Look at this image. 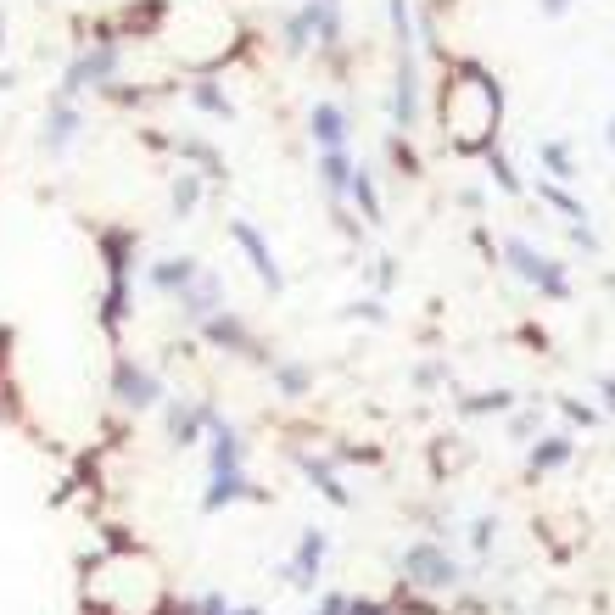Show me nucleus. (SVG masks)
<instances>
[{
    "label": "nucleus",
    "instance_id": "dca6fc26",
    "mask_svg": "<svg viewBox=\"0 0 615 615\" xmlns=\"http://www.w3.org/2000/svg\"><path fill=\"white\" fill-rule=\"evenodd\" d=\"M308 28H313V40L319 45H336L341 40V17H336V6H331V0H308Z\"/></svg>",
    "mask_w": 615,
    "mask_h": 615
},
{
    "label": "nucleus",
    "instance_id": "f03ea898",
    "mask_svg": "<svg viewBox=\"0 0 615 615\" xmlns=\"http://www.w3.org/2000/svg\"><path fill=\"white\" fill-rule=\"evenodd\" d=\"M112 398L123 408H157L163 403V380H157L146 364H135V359H118L112 364Z\"/></svg>",
    "mask_w": 615,
    "mask_h": 615
},
{
    "label": "nucleus",
    "instance_id": "72a5a7b5",
    "mask_svg": "<svg viewBox=\"0 0 615 615\" xmlns=\"http://www.w3.org/2000/svg\"><path fill=\"white\" fill-rule=\"evenodd\" d=\"M347 615H386L380 604H347Z\"/></svg>",
    "mask_w": 615,
    "mask_h": 615
},
{
    "label": "nucleus",
    "instance_id": "c9c22d12",
    "mask_svg": "<svg viewBox=\"0 0 615 615\" xmlns=\"http://www.w3.org/2000/svg\"><path fill=\"white\" fill-rule=\"evenodd\" d=\"M610 146H615V118H610Z\"/></svg>",
    "mask_w": 615,
    "mask_h": 615
},
{
    "label": "nucleus",
    "instance_id": "412c9836",
    "mask_svg": "<svg viewBox=\"0 0 615 615\" xmlns=\"http://www.w3.org/2000/svg\"><path fill=\"white\" fill-rule=\"evenodd\" d=\"M174 146H179V157H190V163H202V179H218V174H224V163H218V151H213L207 140H197V135H179Z\"/></svg>",
    "mask_w": 615,
    "mask_h": 615
},
{
    "label": "nucleus",
    "instance_id": "4468645a",
    "mask_svg": "<svg viewBox=\"0 0 615 615\" xmlns=\"http://www.w3.org/2000/svg\"><path fill=\"white\" fill-rule=\"evenodd\" d=\"M235 498H264V493H257L241 470H224V476H213V487L202 493V509H207V514H218L224 504H235Z\"/></svg>",
    "mask_w": 615,
    "mask_h": 615
},
{
    "label": "nucleus",
    "instance_id": "2f4dec72",
    "mask_svg": "<svg viewBox=\"0 0 615 615\" xmlns=\"http://www.w3.org/2000/svg\"><path fill=\"white\" fill-rule=\"evenodd\" d=\"M313 615H347V599H341V593H331V599H325V604H319Z\"/></svg>",
    "mask_w": 615,
    "mask_h": 615
},
{
    "label": "nucleus",
    "instance_id": "473e14b6",
    "mask_svg": "<svg viewBox=\"0 0 615 615\" xmlns=\"http://www.w3.org/2000/svg\"><path fill=\"white\" fill-rule=\"evenodd\" d=\"M565 6H571V0H543V17H560Z\"/></svg>",
    "mask_w": 615,
    "mask_h": 615
},
{
    "label": "nucleus",
    "instance_id": "423d86ee",
    "mask_svg": "<svg viewBox=\"0 0 615 615\" xmlns=\"http://www.w3.org/2000/svg\"><path fill=\"white\" fill-rule=\"evenodd\" d=\"M179 319H190V325H202V319H213L218 308H224V280L213 274V269H202L197 280H190L185 291H179Z\"/></svg>",
    "mask_w": 615,
    "mask_h": 615
},
{
    "label": "nucleus",
    "instance_id": "4be33fe9",
    "mask_svg": "<svg viewBox=\"0 0 615 615\" xmlns=\"http://www.w3.org/2000/svg\"><path fill=\"white\" fill-rule=\"evenodd\" d=\"M197 207H202V174H190V168H185V174L174 179V213L190 218Z\"/></svg>",
    "mask_w": 615,
    "mask_h": 615
},
{
    "label": "nucleus",
    "instance_id": "6e6552de",
    "mask_svg": "<svg viewBox=\"0 0 615 615\" xmlns=\"http://www.w3.org/2000/svg\"><path fill=\"white\" fill-rule=\"evenodd\" d=\"M197 331H202V336H207L213 347H230V352H246V359H264V347H257V336H252V331L241 325L235 313H224V308H218L213 319H202Z\"/></svg>",
    "mask_w": 615,
    "mask_h": 615
},
{
    "label": "nucleus",
    "instance_id": "ddd939ff",
    "mask_svg": "<svg viewBox=\"0 0 615 615\" xmlns=\"http://www.w3.org/2000/svg\"><path fill=\"white\" fill-rule=\"evenodd\" d=\"M325 548H331V537H325V532H303L297 554H291V565H285V581H297V588H313V576H319V560H325Z\"/></svg>",
    "mask_w": 615,
    "mask_h": 615
},
{
    "label": "nucleus",
    "instance_id": "cd10ccee",
    "mask_svg": "<svg viewBox=\"0 0 615 615\" xmlns=\"http://www.w3.org/2000/svg\"><path fill=\"white\" fill-rule=\"evenodd\" d=\"M493 408L504 414V408H509V392H481V398L465 403V414H493Z\"/></svg>",
    "mask_w": 615,
    "mask_h": 615
},
{
    "label": "nucleus",
    "instance_id": "7ed1b4c3",
    "mask_svg": "<svg viewBox=\"0 0 615 615\" xmlns=\"http://www.w3.org/2000/svg\"><path fill=\"white\" fill-rule=\"evenodd\" d=\"M403 571H408V581H419V588H453V581L465 576L459 560H447L437 543H414L403 554Z\"/></svg>",
    "mask_w": 615,
    "mask_h": 615
},
{
    "label": "nucleus",
    "instance_id": "20e7f679",
    "mask_svg": "<svg viewBox=\"0 0 615 615\" xmlns=\"http://www.w3.org/2000/svg\"><path fill=\"white\" fill-rule=\"evenodd\" d=\"M230 241L246 252V264L257 269V280H264L269 291H280V285H285V274H280V264H274V252H269V241H264V230H257V224L230 218Z\"/></svg>",
    "mask_w": 615,
    "mask_h": 615
},
{
    "label": "nucleus",
    "instance_id": "9d476101",
    "mask_svg": "<svg viewBox=\"0 0 615 615\" xmlns=\"http://www.w3.org/2000/svg\"><path fill=\"white\" fill-rule=\"evenodd\" d=\"M197 274H202L197 257H157V264L146 269V285H151V291H163V297H179V291L197 280Z\"/></svg>",
    "mask_w": 615,
    "mask_h": 615
},
{
    "label": "nucleus",
    "instance_id": "f3484780",
    "mask_svg": "<svg viewBox=\"0 0 615 615\" xmlns=\"http://www.w3.org/2000/svg\"><path fill=\"white\" fill-rule=\"evenodd\" d=\"M274 386H280V398H308L313 370L297 364V359H280V364H274Z\"/></svg>",
    "mask_w": 615,
    "mask_h": 615
},
{
    "label": "nucleus",
    "instance_id": "1a4fd4ad",
    "mask_svg": "<svg viewBox=\"0 0 615 615\" xmlns=\"http://www.w3.org/2000/svg\"><path fill=\"white\" fill-rule=\"evenodd\" d=\"M392 118H398V129H414V118H419V68H414V45H403V62H398Z\"/></svg>",
    "mask_w": 615,
    "mask_h": 615
},
{
    "label": "nucleus",
    "instance_id": "2eb2a0df",
    "mask_svg": "<svg viewBox=\"0 0 615 615\" xmlns=\"http://www.w3.org/2000/svg\"><path fill=\"white\" fill-rule=\"evenodd\" d=\"M319 179H325L331 197H347L352 190V157L347 151H319Z\"/></svg>",
    "mask_w": 615,
    "mask_h": 615
},
{
    "label": "nucleus",
    "instance_id": "39448f33",
    "mask_svg": "<svg viewBox=\"0 0 615 615\" xmlns=\"http://www.w3.org/2000/svg\"><path fill=\"white\" fill-rule=\"evenodd\" d=\"M79 129H84V112H79V101L68 90H56L51 95V112H45V151L51 157H62L73 140H79Z\"/></svg>",
    "mask_w": 615,
    "mask_h": 615
},
{
    "label": "nucleus",
    "instance_id": "a211bd4d",
    "mask_svg": "<svg viewBox=\"0 0 615 615\" xmlns=\"http://www.w3.org/2000/svg\"><path fill=\"white\" fill-rule=\"evenodd\" d=\"M297 465H303V476H308V481H313V487H319V493H325L331 504H341V509L352 504V498H347V487H341V481H336V470H331V465H319V459H308V453H303V459H297Z\"/></svg>",
    "mask_w": 615,
    "mask_h": 615
},
{
    "label": "nucleus",
    "instance_id": "f704fd0d",
    "mask_svg": "<svg viewBox=\"0 0 615 615\" xmlns=\"http://www.w3.org/2000/svg\"><path fill=\"white\" fill-rule=\"evenodd\" d=\"M604 398H610V414H615V375H604Z\"/></svg>",
    "mask_w": 615,
    "mask_h": 615
},
{
    "label": "nucleus",
    "instance_id": "0eeeda50",
    "mask_svg": "<svg viewBox=\"0 0 615 615\" xmlns=\"http://www.w3.org/2000/svg\"><path fill=\"white\" fill-rule=\"evenodd\" d=\"M207 431H213V447H207V465H213V476H224V470H241V459H246V442H241V431L224 419L213 403H207Z\"/></svg>",
    "mask_w": 615,
    "mask_h": 615
},
{
    "label": "nucleus",
    "instance_id": "7c9ffc66",
    "mask_svg": "<svg viewBox=\"0 0 615 615\" xmlns=\"http://www.w3.org/2000/svg\"><path fill=\"white\" fill-rule=\"evenodd\" d=\"M560 408H565V414H571V419H576V426H593V408H588V403H571V398H565V403H560Z\"/></svg>",
    "mask_w": 615,
    "mask_h": 615
},
{
    "label": "nucleus",
    "instance_id": "f8f14e48",
    "mask_svg": "<svg viewBox=\"0 0 615 615\" xmlns=\"http://www.w3.org/2000/svg\"><path fill=\"white\" fill-rule=\"evenodd\" d=\"M202 426H207V398H197V403H168V442H174V447H197V442H202Z\"/></svg>",
    "mask_w": 615,
    "mask_h": 615
},
{
    "label": "nucleus",
    "instance_id": "b1692460",
    "mask_svg": "<svg viewBox=\"0 0 615 615\" xmlns=\"http://www.w3.org/2000/svg\"><path fill=\"white\" fill-rule=\"evenodd\" d=\"M101 319H107V331L118 336V325L129 319V280H112L107 285V303H101Z\"/></svg>",
    "mask_w": 615,
    "mask_h": 615
},
{
    "label": "nucleus",
    "instance_id": "f257e3e1",
    "mask_svg": "<svg viewBox=\"0 0 615 615\" xmlns=\"http://www.w3.org/2000/svg\"><path fill=\"white\" fill-rule=\"evenodd\" d=\"M504 257H509V269H514V274H521V280H532V285H543L554 303H565V297H571V274L554 264V257H543L532 241L509 235V241H504Z\"/></svg>",
    "mask_w": 615,
    "mask_h": 615
},
{
    "label": "nucleus",
    "instance_id": "bb28decb",
    "mask_svg": "<svg viewBox=\"0 0 615 615\" xmlns=\"http://www.w3.org/2000/svg\"><path fill=\"white\" fill-rule=\"evenodd\" d=\"M487 168H493V179H498V185L509 190V197H514V190H521V179H514V168H509V157H504V151H493V157H487Z\"/></svg>",
    "mask_w": 615,
    "mask_h": 615
},
{
    "label": "nucleus",
    "instance_id": "aec40b11",
    "mask_svg": "<svg viewBox=\"0 0 615 615\" xmlns=\"http://www.w3.org/2000/svg\"><path fill=\"white\" fill-rule=\"evenodd\" d=\"M347 197L364 207V224H380V197H375V174L370 168H352V190H347Z\"/></svg>",
    "mask_w": 615,
    "mask_h": 615
},
{
    "label": "nucleus",
    "instance_id": "393cba45",
    "mask_svg": "<svg viewBox=\"0 0 615 615\" xmlns=\"http://www.w3.org/2000/svg\"><path fill=\"white\" fill-rule=\"evenodd\" d=\"M537 157H543V168L554 174V179H576V168H571V146H565V140H543Z\"/></svg>",
    "mask_w": 615,
    "mask_h": 615
},
{
    "label": "nucleus",
    "instance_id": "e433bc0d",
    "mask_svg": "<svg viewBox=\"0 0 615 615\" xmlns=\"http://www.w3.org/2000/svg\"><path fill=\"white\" fill-rule=\"evenodd\" d=\"M331 6H336V0H331Z\"/></svg>",
    "mask_w": 615,
    "mask_h": 615
},
{
    "label": "nucleus",
    "instance_id": "c756f323",
    "mask_svg": "<svg viewBox=\"0 0 615 615\" xmlns=\"http://www.w3.org/2000/svg\"><path fill=\"white\" fill-rule=\"evenodd\" d=\"M493 532H498V521H493V514H481V521H476V548H481V554L493 548Z\"/></svg>",
    "mask_w": 615,
    "mask_h": 615
},
{
    "label": "nucleus",
    "instance_id": "9b49d317",
    "mask_svg": "<svg viewBox=\"0 0 615 615\" xmlns=\"http://www.w3.org/2000/svg\"><path fill=\"white\" fill-rule=\"evenodd\" d=\"M308 129H313V146L319 151H347V112L336 101H319L308 112Z\"/></svg>",
    "mask_w": 615,
    "mask_h": 615
},
{
    "label": "nucleus",
    "instance_id": "a878e982",
    "mask_svg": "<svg viewBox=\"0 0 615 615\" xmlns=\"http://www.w3.org/2000/svg\"><path fill=\"white\" fill-rule=\"evenodd\" d=\"M313 45V28H308V12H297L285 23V51H308Z\"/></svg>",
    "mask_w": 615,
    "mask_h": 615
},
{
    "label": "nucleus",
    "instance_id": "6ab92c4d",
    "mask_svg": "<svg viewBox=\"0 0 615 615\" xmlns=\"http://www.w3.org/2000/svg\"><path fill=\"white\" fill-rule=\"evenodd\" d=\"M190 101H197L202 112H213V118H224V123H230L235 118V101H230V95H224L213 79H202V84H190Z\"/></svg>",
    "mask_w": 615,
    "mask_h": 615
},
{
    "label": "nucleus",
    "instance_id": "c85d7f7f",
    "mask_svg": "<svg viewBox=\"0 0 615 615\" xmlns=\"http://www.w3.org/2000/svg\"><path fill=\"white\" fill-rule=\"evenodd\" d=\"M543 202H554V207H560V213H571V218H588V213H581V202H571L560 185H543Z\"/></svg>",
    "mask_w": 615,
    "mask_h": 615
},
{
    "label": "nucleus",
    "instance_id": "5701e85b",
    "mask_svg": "<svg viewBox=\"0 0 615 615\" xmlns=\"http://www.w3.org/2000/svg\"><path fill=\"white\" fill-rule=\"evenodd\" d=\"M571 459V442L565 437H543L537 447H532V470H560Z\"/></svg>",
    "mask_w": 615,
    "mask_h": 615
}]
</instances>
